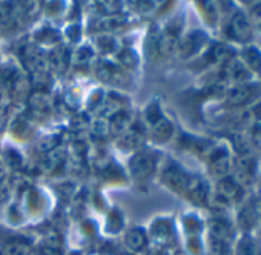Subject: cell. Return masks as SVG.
<instances>
[{"mask_svg": "<svg viewBox=\"0 0 261 255\" xmlns=\"http://www.w3.org/2000/svg\"><path fill=\"white\" fill-rule=\"evenodd\" d=\"M227 36L238 43H247L253 37V28L244 13H235L227 25Z\"/></svg>", "mask_w": 261, "mask_h": 255, "instance_id": "cell-1", "label": "cell"}, {"mask_svg": "<svg viewBox=\"0 0 261 255\" xmlns=\"http://www.w3.org/2000/svg\"><path fill=\"white\" fill-rule=\"evenodd\" d=\"M133 175L139 180H145L152 175L155 169V157L148 152H137L129 162Z\"/></svg>", "mask_w": 261, "mask_h": 255, "instance_id": "cell-2", "label": "cell"}, {"mask_svg": "<svg viewBox=\"0 0 261 255\" xmlns=\"http://www.w3.org/2000/svg\"><path fill=\"white\" fill-rule=\"evenodd\" d=\"M209 166H211V171L215 177H218L220 180L226 178L230 172V168H232V160H230L227 149L226 148H217L215 151H212L211 157H209Z\"/></svg>", "mask_w": 261, "mask_h": 255, "instance_id": "cell-3", "label": "cell"}, {"mask_svg": "<svg viewBox=\"0 0 261 255\" xmlns=\"http://www.w3.org/2000/svg\"><path fill=\"white\" fill-rule=\"evenodd\" d=\"M256 88L250 83H237L226 92V100L232 106H244L255 97Z\"/></svg>", "mask_w": 261, "mask_h": 255, "instance_id": "cell-4", "label": "cell"}, {"mask_svg": "<svg viewBox=\"0 0 261 255\" xmlns=\"http://www.w3.org/2000/svg\"><path fill=\"white\" fill-rule=\"evenodd\" d=\"M243 194V186H240L233 178H221L217 183V197L224 203L238 201Z\"/></svg>", "mask_w": 261, "mask_h": 255, "instance_id": "cell-5", "label": "cell"}, {"mask_svg": "<svg viewBox=\"0 0 261 255\" xmlns=\"http://www.w3.org/2000/svg\"><path fill=\"white\" fill-rule=\"evenodd\" d=\"M223 75L226 80H232L237 83H247L250 77V71L244 66L241 60H237L235 57L223 65Z\"/></svg>", "mask_w": 261, "mask_h": 255, "instance_id": "cell-6", "label": "cell"}, {"mask_svg": "<svg viewBox=\"0 0 261 255\" xmlns=\"http://www.w3.org/2000/svg\"><path fill=\"white\" fill-rule=\"evenodd\" d=\"M163 180L165 183L175 191L177 194H183L186 192L188 183H189V177L178 168V166H171L163 172Z\"/></svg>", "mask_w": 261, "mask_h": 255, "instance_id": "cell-7", "label": "cell"}, {"mask_svg": "<svg viewBox=\"0 0 261 255\" xmlns=\"http://www.w3.org/2000/svg\"><path fill=\"white\" fill-rule=\"evenodd\" d=\"M204 42H206L204 34L201 31H194V33H191V34H188L185 37V40L180 43L178 49H180L181 56L189 57V56L195 54L204 45Z\"/></svg>", "mask_w": 261, "mask_h": 255, "instance_id": "cell-8", "label": "cell"}, {"mask_svg": "<svg viewBox=\"0 0 261 255\" xmlns=\"http://www.w3.org/2000/svg\"><path fill=\"white\" fill-rule=\"evenodd\" d=\"M178 46H180V42L174 31H166L165 34L160 36V39L157 42L159 54L163 57H172L178 51Z\"/></svg>", "mask_w": 261, "mask_h": 255, "instance_id": "cell-9", "label": "cell"}, {"mask_svg": "<svg viewBox=\"0 0 261 255\" xmlns=\"http://www.w3.org/2000/svg\"><path fill=\"white\" fill-rule=\"evenodd\" d=\"M186 192H188L189 198L197 205H203L206 201L207 189H206V185L200 178H189Z\"/></svg>", "mask_w": 261, "mask_h": 255, "instance_id": "cell-10", "label": "cell"}, {"mask_svg": "<svg viewBox=\"0 0 261 255\" xmlns=\"http://www.w3.org/2000/svg\"><path fill=\"white\" fill-rule=\"evenodd\" d=\"M172 131H174L172 123L165 117L159 118L154 124H151V134L159 142H166L172 136Z\"/></svg>", "mask_w": 261, "mask_h": 255, "instance_id": "cell-11", "label": "cell"}, {"mask_svg": "<svg viewBox=\"0 0 261 255\" xmlns=\"http://www.w3.org/2000/svg\"><path fill=\"white\" fill-rule=\"evenodd\" d=\"M209 234L212 238L227 241V238L230 237V224L224 218H212L209 221Z\"/></svg>", "mask_w": 261, "mask_h": 255, "instance_id": "cell-12", "label": "cell"}, {"mask_svg": "<svg viewBox=\"0 0 261 255\" xmlns=\"http://www.w3.org/2000/svg\"><path fill=\"white\" fill-rule=\"evenodd\" d=\"M124 244L127 246V249L134 250V252H140L145 246H146V235L140 227L130 229L126 237H124Z\"/></svg>", "mask_w": 261, "mask_h": 255, "instance_id": "cell-13", "label": "cell"}, {"mask_svg": "<svg viewBox=\"0 0 261 255\" xmlns=\"http://www.w3.org/2000/svg\"><path fill=\"white\" fill-rule=\"evenodd\" d=\"M130 115L124 111H120L117 112L115 115L111 117V121H109V131L114 133V134H121L124 131L129 130L130 126Z\"/></svg>", "mask_w": 261, "mask_h": 255, "instance_id": "cell-14", "label": "cell"}, {"mask_svg": "<svg viewBox=\"0 0 261 255\" xmlns=\"http://www.w3.org/2000/svg\"><path fill=\"white\" fill-rule=\"evenodd\" d=\"M235 255H259V246L256 240H253L249 235L240 238V241L235 246Z\"/></svg>", "mask_w": 261, "mask_h": 255, "instance_id": "cell-15", "label": "cell"}, {"mask_svg": "<svg viewBox=\"0 0 261 255\" xmlns=\"http://www.w3.org/2000/svg\"><path fill=\"white\" fill-rule=\"evenodd\" d=\"M31 250L30 243L23 241V240H14L5 244L2 255H28Z\"/></svg>", "mask_w": 261, "mask_h": 255, "instance_id": "cell-16", "label": "cell"}, {"mask_svg": "<svg viewBox=\"0 0 261 255\" xmlns=\"http://www.w3.org/2000/svg\"><path fill=\"white\" fill-rule=\"evenodd\" d=\"M211 57L214 59V62H218V63L224 65V63H227L229 60L233 59V51H232L230 46L223 45V43H218V45H215V46L212 48Z\"/></svg>", "mask_w": 261, "mask_h": 255, "instance_id": "cell-17", "label": "cell"}, {"mask_svg": "<svg viewBox=\"0 0 261 255\" xmlns=\"http://www.w3.org/2000/svg\"><path fill=\"white\" fill-rule=\"evenodd\" d=\"M244 66L249 71H258L259 63H261V54L255 49V48H249L243 53V60Z\"/></svg>", "mask_w": 261, "mask_h": 255, "instance_id": "cell-18", "label": "cell"}, {"mask_svg": "<svg viewBox=\"0 0 261 255\" xmlns=\"http://www.w3.org/2000/svg\"><path fill=\"white\" fill-rule=\"evenodd\" d=\"M118 62L123 68L126 69H134L139 65V56L129 48H124L123 51H120L118 54Z\"/></svg>", "mask_w": 261, "mask_h": 255, "instance_id": "cell-19", "label": "cell"}, {"mask_svg": "<svg viewBox=\"0 0 261 255\" xmlns=\"http://www.w3.org/2000/svg\"><path fill=\"white\" fill-rule=\"evenodd\" d=\"M49 65L56 69V71H65L66 65H68V57L66 53L63 49H56L51 56H49Z\"/></svg>", "mask_w": 261, "mask_h": 255, "instance_id": "cell-20", "label": "cell"}, {"mask_svg": "<svg viewBox=\"0 0 261 255\" xmlns=\"http://www.w3.org/2000/svg\"><path fill=\"white\" fill-rule=\"evenodd\" d=\"M14 22L13 10L8 5H0V30H8Z\"/></svg>", "mask_w": 261, "mask_h": 255, "instance_id": "cell-21", "label": "cell"}, {"mask_svg": "<svg viewBox=\"0 0 261 255\" xmlns=\"http://www.w3.org/2000/svg\"><path fill=\"white\" fill-rule=\"evenodd\" d=\"M59 145V139L56 136H46L42 137L37 143V151L40 152H53Z\"/></svg>", "mask_w": 261, "mask_h": 255, "instance_id": "cell-22", "label": "cell"}, {"mask_svg": "<svg viewBox=\"0 0 261 255\" xmlns=\"http://www.w3.org/2000/svg\"><path fill=\"white\" fill-rule=\"evenodd\" d=\"M97 43H98V48L103 53H112L115 49V39L112 36H109V34L98 36L97 37Z\"/></svg>", "mask_w": 261, "mask_h": 255, "instance_id": "cell-23", "label": "cell"}, {"mask_svg": "<svg viewBox=\"0 0 261 255\" xmlns=\"http://www.w3.org/2000/svg\"><path fill=\"white\" fill-rule=\"evenodd\" d=\"M249 20H250V25L253 30H256L258 33H261V4L255 5L252 10H250V14L247 16Z\"/></svg>", "mask_w": 261, "mask_h": 255, "instance_id": "cell-24", "label": "cell"}, {"mask_svg": "<svg viewBox=\"0 0 261 255\" xmlns=\"http://www.w3.org/2000/svg\"><path fill=\"white\" fill-rule=\"evenodd\" d=\"M253 223H255V214H253V211L249 209V208H244V209L240 212V224H241L244 229H249Z\"/></svg>", "mask_w": 261, "mask_h": 255, "instance_id": "cell-25", "label": "cell"}, {"mask_svg": "<svg viewBox=\"0 0 261 255\" xmlns=\"http://www.w3.org/2000/svg\"><path fill=\"white\" fill-rule=\"evenodd\" d=\"M211 252L212 255H226V249H227V241L218 240V238H212L211 237Z\"/></svg>", "mask_w": 261, "mask_h": 255, "instance_id": "cell-26", "label": "cell"}, {"mask_svg": "<svg viewBox=\"0 0 261 255\" xmlns=\"http://www.w3.org/2000/svg\"><path fill=\"white\" fill-rule=\"evenodd\" d=\"M98 7L101 8V13L106 14V16H115L118 13V10H120L117 2H100Z\"/></svg>", "mask_w": 261, "mask_h": 255, "instance_id": "cell-27", "label": "cell"}, {"mask_svg": "<svg viewBox=\"0 0 261 255\" xmlns=\"http://www.w3.org/2000/svg\"><path fill=\"white\" fill-rule=\"evenodd\" d=\"M203 7H204V13H206V19H207V22L211 23V25H214L215 22H217V8H214L215 7V4H211V2H204V4H201Z\"/></svg>", "mask_w": 261, "mask_h": 255, "instance_id": "cell-28", "label": "cell"}, {"mask_svg": "<svg viewBox=\"0 0 261 255\" xmlns=\"http://www.w3.org/2000/svg\"><path fill=\"white\" fill-rule=\"evenodd\" d=\"M163 115H162V112H160V109H159V106L157 105H151L148 109H146V120H148V123L149 124H154L159 118H162Z\"/></svg>", "mask_w": 261, "mask_h": 255, "instance_id": "cell-29", "label": "cell"}, {"mask_svg": "<svg viewBox=\"0 0 261 255\" xmlns=\"http://www.w3.org/2000/svg\"><path fill=\"white\" fill-rule=\"evenodd\" d=\"M62 162V156L59 154V152H49V156L46 157V160H45V166L48 168V169H54L56 166H59V163Z\"/></svg>", "mask_w": 261, "mask_h": 255, "instance_id": "cell-30", "label": "cell"}, {"mask_svg": "<svg viewBox=\"0 0 261 255\" xmlns=\"http://www.w3.org/2000/svg\"><path fill=\"white\" fill-rule=\"evenodd\" d=\"M13 86H14V91H16L17 94H25V92L28 91V80H27L25 77L19 75V77L14 80Z\"/></svg>", "mask_w": 261, "mask_h": 255, "instance_id": "cell-31", "label": "cell"}, {"mask_svg": "<svg viewBox=\"0 0 261 255\" xmlns=\"http://www.w3.org/2000/svg\"><path fill=\"white\" fill-rule=\"evenodd\" d=\"M94 131H95L97 134H100V136L108 134V131H109V121H106V120H103V118L95 120V123H94Z\"/></svg>", "mask_w": 261, "mask_h": 255, "instance_id": "cell-32", "label": "cell"}, {"mask_svg": "<svg viewBox=\"0 0 261 255\" xmlns=\"http://www.w3.org/2000/svg\"><path fill=\"white\" fill-rule=\"evenodd\" d=\"M89 57H91V49L86 48V46L80 48V49L75 53V62H77V63H85V62L89 60Z\"/></svg>", "mask_w": 261, "mask_h": 255, "instance_id": "cell-33", "label": "cell"}, {"mask_svg": "<svg viewBox=\"0 0 261 255\" xmlns=\"http://www.w3.org/2000/svg\"><path fill=\"white\" fill-rule=\"evenodd\" d=\"M42 255H62L59 250H53V249H48V247H45L43 249V252H42Z\"/></svg>", "mask_w": 261, "mask_h": 255, "instance_id": "cell-34", "label": "cell"}, {"mask_svg": "<svg viewBox=\"0 0 261 255\" xmlns=\"http://www.w3.org/2000/svg\"><path fill=\"white\" fill-rule=\"evenodd\" d=\"M5 177H7V169L2 163H0V183L5 180Z\"/></svg>", "mask_w": 261, "mask_h": 255, "instance_id": "cell-35", "label": "cell"}, {"mask_svg": "<svg viewBox=\"0 0 261 255\" xmlns=\"http://www.w3.org/2000/svg\"><path fill=\"white\" fill-rule=\"evenodd\" d=\"M152 255H166V252L165 250H162V249H159V250H154V253Z\"/></svg>", "mask_w": 261, "mask_h": 255, "instance_id": "cell-36", "label": "cell"}, {"mask_svg": "<svg viewBox=\"0 0 261 255\" xmlns=\"http://www.w3.org/2000/svg\"><path fill=\"white\" fill-rule=\"evenodd\" d=\"M258 71H261V63H259V68H258Z\"/></svg>", "mask_w": 261, "mask_h": 255, "instance_id": "cell-37", "label": "cell"}, {"mask_svg": "<svg viewBox=\"0 0 261 255\" xmlns=\"http://www.w3.org/2000/svg\"><path fill=\"white\" fill-rule=\"evenodd\" d=\"M0 255H2V252H0Z\"/></svg>", "mask_w": 261, "mask_h": 255, "instance_id": "cell-38", "label": "cell"}]
</instances>
